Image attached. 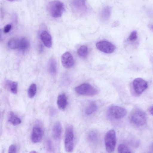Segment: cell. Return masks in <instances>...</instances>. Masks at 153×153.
<instances>
[{"instance_id": "cell-1", "label": "cell", "mask_w": 153, "mask_h": 153, "mask_svg": "<svg viewBox=\"0 0 153 153\" xmlns=\"http://www.w3.org/2000/svg\"><path fill=\"white\" fill-rule=\"evenodd\" d=\"M47 9L53 17L57 18L61 17L65 10V7L62 2L57 0L49 2L47 6Z\"/></svg>"}, {"instance_id": "cell-2", "label": "cell", "mask_w": 153, "mask_h": 153, "mask_svg": "<svg viewBox=\"0 0 153 153\" xmlns=\"http://www.w3.org/2000/svg\"><path fill=\"white\" fill-rule=\"evenodd\" d=\"M70 7L73 11L79 15H84L88 11L86 0H71Z\"/></svg>"}, {"instance_id": "cell-3", "label": "cell", "mask_w": 153, "mask_h": 153, "mask_svg": "<svg viewBox=\"0 0 153 153\" xmlns=\"http://www.w3.org/2000/svg\"><path fill=\"white\" fill-rule=\"evenodd\" d=\"M74 136L72 126H68L65 129L64 140L65 147L67 152H70L73 150Z\"/></svg>"}, {"instance_id": "cell-4", "label": "cell", "mask_w": 153, "mask_h": 153, "mask_svg": "<svg viewBox=\"0 0 153 153\" xmlns=\"http://www.w3.org/2000/svg\"><path fill=\"white\" fill-rule=\"evenodd\" d=\"M105 143L107 151L109 153L113 152L115 149L116 143V134L115 131L110 130L106 133L105 137Z\"/></svg>"}, {"instance_id": "cell-5", "label": "cell", "mask_w": 153, "mask_h": 153, "mask_svg": "<svg viewBox=\"0 0 153 153\" xmlns=\"http://www.w3.org/2000/svg\"><path fill=\"white\" fill-rule=\"evenodd\" d=\"M75 90L79 95L88 96H94L98 92L97 89L87 83H84L76 87Z\"/></svg>"}, {"instance_id": "cell-6", "label": "cell", "mask_w": 153, "mask_h": 153, "mask_svg": "<svg viewBox=\"0 0 153 153\" xmlns=\"http://www.w3.org/2000/svg\"><path fill=\"white\" fill-rule=\"evenodd\" d=\"M130 119L133 124L140 126L144 125L146 122V117L145 113L139 109L134 111L131 115Z\"/></svg>"}, {"instance_id": "cell-7", "label": "cell", "mask_w": 153, "mask_h": 153, "mask_svg": "<svg viewBox=\"0 0 153 153\" xmlns=\"http://www.w3.org/2000/svg\"><path fill=\"white\" fill-rule=\"evenodd\" d=\"M107 114L108 116L111 118L118 119L125 116L126 114V111L123 107L112 105L108 108Z\"/></svg>"}, {"instance_id": "cell-8", "label": "cell", "mask_w": 153, "mask_h": 153, "mask_svg": "<svg viewBox=\"0 0 153 153\" xmlns=\"http://www.w3.org/2000/svg\"><path fill=\"white\" fill-rule=\"evenodd\" d=\"M132 86L135 92L138 94L142 93L147 88V82L142 78H138L132 82Z\"/></svg>"}, {"instance_id": "cell-9", "label": "cell", "mask_w": 153, "mask_h": 153, "mask_svg": "<svg viewBox=\"0 0 153 153\" xmlns=\"http://www.w3.org/2000/svg\"><path fill=\"white\" fill-rule=\"evenodd\" d=\"M96 47L100 51L107 53H113L115 49V46L109 42L102 41L97 42Z\"/></svg>"}, {"instance_id": "cell-10", "label": "cell", "mask_w": 153, "mask_h": 153, "mask_svg": "<svg viewBox=\"0 0 153 153\" xmlns=\"http://www.w3.org/2000/svg\"><path fill=\"white\" fill-rule=\"evenodd\" d=\"M43 134V130L41 127L38 126L34 127L31 135L32 141L34 143L39 142L41 140Z\"/></svg>"}, {"instance_id": "cell-11", "label": "cell", "mask_w": 153, "mask_h": 153, "mask_svg": "<svg viewBox=\"0 0 153 153\" xmlns=\"http://www.w3.org/2000/svg\"><path fill=\"white\" fill-rule=\"evenodd\" d=\"M61 60L62 65L65 68H71L74 64L73 57L71 54L68 52H65L62 55Z\"/></svg>"}, {"instance_id": "cell-12", "label": "cell", "mask_w": 153, "mask_h": 153, "mask_svg": "<svg viewBox=\"0 0 153 153\" xmlns=\"http://www.w3.org/2000/svg\"><path fill=\"white\" fill-rule=\"evenodd\" d=\"M62 127L61 123L59 121L56 122L54 124L52 128V136L56 140L60 139L62 133Z\"/></svg>"}, {"instance_id": "cell-13", "label": "cell", "mask_w": 153, "mask_h": 153, "mask_svg": "<svg viewBox=\"0 0 153 153\" xmlns=\"http://www.w3.org/2000/svg\"><path fill=\"white\" fill-rule=\"evenodd\" d=\"M40 38L45 45L48 48L52 46V38L50 34L47 31H42L40 35Z\"/></svg>"}, {"instance_id": "cell-14", "label": "cell", "mask_w": 153, "mask_h": 153, "mask_svg": "<svg viewBox=\"0 0 153 153\" xmlns=\"http://www.w3.org/2000/svg\"><path fill=\"white\" fill-rule=\"evenodd\" d=\"M111 12V8L108 6L104 7L100 14L101 20L103 22H107L109 19Z\"/></svg>"}, {"instance_id": "cell-15", "label": "cell", "mask_w": 153, "mask_h": 153, "mask_svg": "<svg viewBox=\"0 0 153 153\" xmlns=\"http://www.w3.org/2000/svg\"><path fill=\"white\" fill-rule=\"evenodd\" d=\"M57 104L59 108L61 110H64L68 104V99L64 94L59 95L57 98Z\"/></svg>"}, {"instance_id": "cell-16", "label": "cell", "mask_w": 153, "mask_h": 153, "mask_svg": "<svg viewBox=\"0 0 153 153\" xmlns=\"http://www.w3.org/2000/svg\"><path fill=\"white\" fill-rule=\"evenodd\" d=\"M48 69L50 74L53 76H55L57 71V64L55 59L51 58L48 64Z\"/></svg>"}, {"instance_id": "cell-17", "label": "cell", "mask_w": 153, "mask_h": 153, "mask_svg": "<svg viewBox=\"0 0 153 153\" xmlns=\"http://www.w3.org/2000/svg\"><path fill=\"white\" fill-rule=\"evenodd\" d=\"M98 108L97 105L94 102L89 103L85 109V113L88 115H91L95 112Z\"/></svg>"}, {"instance_id": "cell-18", "label": "cell", "mask_w": 153, "mask_h": 153, "mask_svg": "<svg viewBox=\"0 0 153 153\" xmlns=\"http://www.w3.org/2000/svg\"><path fill=\"white\" fill-rule=\"evenodd\" d=\"M8 120L14 126L18 125L21 123V120L12 112H10Z\"/></svg>"}, {"instance_id": "cell-19", "label": "cell", "mask_w": 153, "mask_h": 153, "mask_svg": "<svg viewBox=\"0 0 153 153\" xmlns=\"http://www.w3.org/2000/svg\"><path fill=\"white\" fill-rule=\"evenodd\" d=\"M20 39L12 38L8 41L7 43L8 47L11 49H19Z\"/></svg>"}, {"instance_id": "cell-20", "label": "cell", "mask_w": 153, "mask_h": 153, "mask_svg": "<svg viewBox=\"0 0 153 153\" xmlns=\"http://www.w3.org/2000/svg\"><path fill=\"white\" fill-rule=\"evenodd\" d=\"M29 46V42L26 38H22L20 39L19 49L22 51H25L28 49Z\"/></svg>"}, {"instance_id": "cell-21", "label": "cell", "mask_w": 153, "mask_h": 153, "mask_svg": "<svg viewBox=\"0 0 153 153\" xmlns=\"http://www.w3.org/2000/svg\"><path fill=\"white\" fill-rule=\"evenodd\" d=\"M88 52V48L86 46L82 45L79 47L77 50V52L78 55L83 58L86 57Z\"/></svg>"}, {"instance_id": "cell-22", "label": "cell", "mask_w": 153, "mask_h": 153, "mask_svg": "<svg viewBox=\"0 0 153 153\" xmlns=\"http://www.w3.org/2000/svg\"><path fill=\"white\" fill-rule=\"evenodd\" d=\"M98 138V135L97 132L94 131H90L87 135V139L91 143H94L97 141Z\"/></svg>"}, {"instance_id": "cell-23", "label": "cell", "mask_w": 153, "mask_h": 153, "mask_svg": "<svg viewBox=\"0 0 153 153\" xmlns=\"http://www.w3.org/2000/svg\"><path fill=\"white\" fill-rule=\"evenodd\" d=\"M36 86L35 84H31L28 90V95L30 98H33L35 95L36 92Z\"/></svg>"}, {"instance_id": "cell-24", "label": "cell", "mask_w": 153, "mask_h": 153, "mask_svg": "<svg viewBox=\"0 0 153 153\" xmlns=\"http://www.w3.org/2000/svg\"><path fill=\"white\" fill-rule=\"evenodd\" d=\"M7 85L10 88L11 92L14 94L17 93L18 85L16 82H10L7 81Z\"/></svg>"}, {"instance_id": "cell-25", "label": "cell", "mask_w": 153, "mask_h": 153, "mask_svg": "<svg viewBox=\"0 0 153 153\" xmlns=\"http://www.w3.org/2000/svg\"><path fill=\"white\" fill-rule=\"evenodd\" d=\"M119 153H132V152L126 145L123 144H120L118 148Z\"/></svg>"}, {"instance_id": "cell-26", "label": "cell", "mask_w": 153, "mask_h": 153, "mask_svg": "<svg viewBox=\"0 0 153 153\" xmlns=\"http://www.w3.org/2000/svg\"><path fill=\"white\" fill-rule=\"evenodd\" d=\"M137 38V32L136 30H134L130 34L128 38V40L130 42H133L135 41Z\"/></svg>"}, {"instance_id": "cell-27", "label": "cell", "mask_w": 153, "mask_h": 153, "mask_svg": "<svg viewBox=\"0 0 153 153\" xmlns=\"http://www.w3.org/2000/svg\"><path fill=\"white\" fill-rule=\"evenodd\" d=\"M45 146L47 150L50 152L53 151V146L50 140L48 138L46 139L45 142Z\"/></svg>"}, {"instance_id": "cell-28", "label": "cell", "mask_w": 153, "mask_h": 153, "mask_svg": "<svg viewBox=\"0 0 153 153\" xmlns=\"http://www.w3.org/2000/svg\"><path fill=\"white\" fill-rule=\"evenodd\" d=\"M56 110L55 108L51 107L49 109V114L52 117L55 116L56 114Z\"/></svg>"}, {"instance_id": "cell-29", "label": "cell", "mask_w": 153, "mask_h": 153, "mask_svg": "<svg viewBox=\"0 0 153 153\" xmlns=\"http://www.w3.org/2000/svg\"><path fill=\"white\" fill-rule=\"evenodd\" d=\"M16 152V148L13 145H11L9 147L8 153H15Z\"/></svg>"}, {"instance_id": "cell-30", "label": "cell", "mask_w": 153, "mask_h": 153, "mask_svg": "<svg viewBox=\"0 0 153 153\" xmlns=\"http://www.w3.org/2000/svg\"><path fill=\"white\" fill-rule=\"evenodd\" d=\"M12 27V25L10 24H7L4 27V33H7L9 32Z\"/></svg>"}, {"instance_id": "cell-31", "label": "cell", "mask_w": 153, "mask_h": 153, "mask_svg": "<svg viewBox=\"0 0 153 153\" xmlns=\"http://www.w3.org/2000/svg\"><path fill=\"white\" fill-rule=\"evenodd\" d=\"M149 111L150 113L152 115L153 114V106L152 105L149 108Z\"/></svg>"}, {"instance_id": "cell-32", "label": "cell", "mask_w": 153, "mask_h": 153, "mask_svg": "<svg viewBox=\"0 0 153 153\" xmlns=\"http://www.w3.org/2000/svg\"><path fill=\"white\" fill-rule=\"evenodd\" d=\"M119 24V23L117 21H115L113 24V25L114 26H116L117 25Z\"/></svg>"}, {"instance_id": "cell-33", "label": "cell", "mask_w": 153, "mask_h": 153, "mask_svg": "<svg viewBox=\"0 0 153 153\" xmlns=\"http://www.w3.org/2000/svg\"><path fill=\"white\" fill-rule=\"evenodd\" d=\"M30 152L31 153H35V152H36L34 151H32L31 152Z\"/></svg>"}, {"instance_id": "cell-34", "label": "cell", "mask_w": 153, "mask_h": 153, "mask_svg": "<svg viewBox=\"0 0 153 153\" xmlns=\"http://www.w3.org/2000/svg\"><path fill=\"white\" fill-rule=\"evenodd\" d=\"M9 1H15V0H7Z\"/></svg>"}, {"instance_id": "cell-35", "label": "cell", "mask_w": 153, "mask_h": 153, "mask_svg": "<svg viewBox=\"0 0 153 153\" xmlns=\"http://www.w3.org/2000/svg\"><path fill=\"white\" fill-rule=\"evenodd\" d=\"M1 112H0V118H1Z\"/></svg>"}, {"instance_id": "cell-36", "label": "cell", "mask_w": 153, "mask_h": 153, "mask_svg": "<svg viewBox=\"0 0 153 153\" xmlns=\"http://www.w3.org/2000/svg\"></svg>"}]
</instances>
